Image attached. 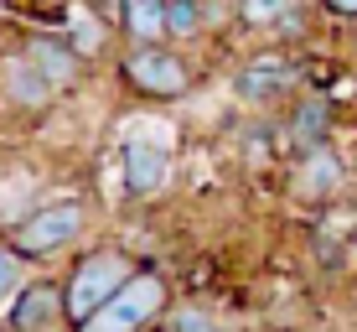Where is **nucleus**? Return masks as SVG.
Segmentation results:
<instances>
[{"instance_id": "20e7f679", "label": "nucleus", "mask_w": 357, "mask_h": 332, "mask_svg": "<svg viewBox=\"0 0 357 332\" xmlns=\"http://www.w3.org/2000/svg\"><path fill=\"white\" fill-rule=\"evenodd\" d=\"M305 89V52L285 42H254L233 68V99L254 115H280Z\"/></svg>"}, {"instance_id": "dca6fc26", "label": "nucleus", "mask_w": 357, "mask_h": 332, "mask_svg": "<svg viewBox=\"0 0 357 332\" xmlns=\"http://www.w3.org/2000/svg\"><path fill=\"white\" fill-rule=\"evenodd\" d=\"M26 260H21L16 254V244L6 239V233H0V312H6V301H10V291L21 286V280H26Z\"/></svg>"}, {"instance_id": "0eeeda50", "label": "nucleus", "mask_w": 357, "mask_h": 332, "mask_svg": "<svg viewBox=\"0 0 357 332\" xmlns=\"http://www.w3.org/2000/svg\"><path fill=\"white\" fill-rule=\"evenodd\" d=\"M176 182V156L155 135H125L119 140V198L125 203H155Z\"/></svg>"}, {"instance_id": "39448f33", "label": "nucleus", "mask_w": 357, "mask_h": 332, "mask_svg": "<svg viewBox=\"0 0 357 332\" xmlns=\"http://www.w3.org/2000/svg\"><path fill=\"white\" fill-rule=\"evenodd\" d=\"M181 291H176V280H171V270H161V260H140L125 286L98 306L93 317H83L73 332H155L161 317H166V306Z\"/></svg>"}, {"instance_id": "2eb2a0df", "label": "nucleus", "mask_w": 357, "mask_h": 332, "mask_svg": "<svg viewBox=\"0 0 357 332\" xmlns=\"http://www.w3.org/2000/svg\"><path fill=\"white\" fill-rule=\"evenodd\" d=\"M161 332H223V322H218L197 296H176L166 306V317H161Z\"/></svg>"}, {"instance_id": "f3484780", "label": "nucleus", "mask_w": 357, "mask_h": 332, "mask_svg": "<svg viewBox=\"0 0 357 332\" xmlns=\"http://www.w3.org/2000/svg\"><path fill=\"white\" fill-rule=\"evenodd\" d=\"M311 6L331 27H357V0H311Z\"/></svg>"}, {"instance_id": "1a4fd4ad", "label": "nucleus", "mask_w": 357, "mask_h": 332, "mask_svg": "<svg viewBox=\"0 0 357 332\" xmlns=\"http://www.w3.org/2000/svg\"><path fill=\"white\" fill-rule=\"evenodd\" d=\"M57 327H68L63 280L52 270H26V280L10 291L6 312H0V332H57Z\"/></svg>"}, {"instance_id": "6ab92c4d", "label": "nucleus", "mask_w": 357, "mask_h": 332, "mask_svg": "<svg viewBox=\"0 0 357 332\" xmlns=\"http://www.w3.org/2000/svg\"><path fill=\"white\" fill-rule=\"evenodd\" d=\"M155 332H161V327H155Z\"/></svg>"}, {"instance_id": "9b49d317", "label": "nucleus", "mask_w": 357, "mask_h": 332, "mask_svg": "<svg viewBox=\"0 0 357 332\" xmlns=\"http://www.w3.org/2000/svg\"><path fill=\"white\" fill-rule=\"evenodd\" d=\"M21 47H26V57L36 68H42V78L52 83L63 99H73V94L89 89V73L93 63L78 52V42H73L68 31H47V27H31L26 36H21Z\"/></svg>"}, {"instance_id": "ddd939ff", "label": "nucleus", "mask_w": 357, "mask_h": 332, "mask_svg": "<svg viewBox=\"0 0 357 332\" xmlns=\"http://www.w3.org/2000/svg\"><path fill=\"white\" fill-rule=\"evenodd\" d=\"M119 47H151V42H171L166 36V0H109Z\"/></svg>"}, {"instance_id": "f257e3e1", "label": "nucleus", "mask_w": 357, "mask_h": 332, "mask_svg": "<svg viewBox=\"0 0 357 332\" xmlns=\"http://www.w3.org/2000/svg\"><path fill=\"white\" fill-rule=\"evenodd\" d=\"M119 94H130L135 104H181L197 94V83L207 78V63L192 47L176 42H151V47H119L109 57Z\"/></svg>"}, {"instance_id": "7ed1b4c3", "label": "nucleus", "mask_w": 357, "mask_h": 332, "mask_svg": "<svg viewBox=\"0 0 357 332\" xmlns=\"http://www.w3.org/2000/svg\"><path fill=\"white\" fill-rule=\"evenodd\" d=\"M140 254L119 239H89L78 254H68L57 280H63V306H68V327H78L83 317H93L98 306L114 296L119 286L135 275Z\"/></svg>"}, {"instance_id": "a211bd4d", "label": "nucleus", "mask_w": 357, "mask_h": 332, "mask_svg": "<svg viewBox=\"0 0 357 332\" xmlns=\"http://www.w3.org/2000/svg\"><path fill=\"white\" fill-rule=\"evenodd\" d=\"M57 332H73V327H57Z\"/></svg>"}, {"instance_id": "423d86ee", "label": "nucleus", "mask_w": 357, "mask_h": 332, "mask_svg": "<svg viewBox=\"0 0 357 332\" xmlns=\"http://www.w3.org/2000/svg\"><path fill=\"white\" fill-rule=\"evenodd\" d=\"M352 192V161L337 140H321L311 151L285 156V198L305 213H321V208L342 203Z\"/></svg>"}, {"instance_id": "f8f14e48", "label": "nucleus", "mask_w": 357, "mask_h": 332, "mask_svg": "<svg viewBox=\"0 0 357 332\" xmlns=\"http://www.w3.org/2000/svg\"><path fill=\"white\" fill-rule=\"evenodd\" d=\"M68 36L78 42V52L89 63H109L119 52V31H114V16H109L98 0H78L68 6Z\"/></svg>"}, {"instance_id": "6e6552de", "label": "nucleus", "mask_w": 357, "mask_h": 332, "mask_svg": "<svg viewBox=\"0 0 357 332\" xmlns=\"http://www.w3.org/2000/svg\"><path fill=\"white\" fill-rule=\"evenodd\" d=\"M57 104H63V94L42 78V68L26 57V47L21 42L0 47V109L16 120H47Z\"/></svg>"}, {"instance_id": "f03ea898", "label": "nucleus", "mask_w": 357, "mask_h": 332, "mask_svg": "<svg viewBox=\"0 0 357 332\" xmlns=\"http://www.w3.org/2000/svg\"><path fill=\"white\" fill-rule=\"evenodd\" d=\"M0 233L16 244V254H21L31 270H52L57 260L78 254L83 244L93 239V203L78 198V192L42 198V203H31L16 224H6Z\"/></svg>"}, {"instance_id": "9d476101", "label": "nucleus", "mask_w": 357, "mask_h": 332, "mask_svg": "<svg viewBox=\"0 0 357 332\" xmlns=\"http://www.w3.org/2000/svg\"><path fill=\"white\" fill-rule=\"evenodd\" d=\"M275 140H280V156H295V151H311V145H321V140H337V99H331L326 89H301L280 109Z\"/></svg>"}, {"instance_id": "4468645a", "label": "nucleus", "mask_w": 357, "mask_h": 332, "mask_svg": "<svg viewBox=\"0 0 357 332\" xmlns=\"http://www.w3.org/2000/svg\"><path fill=\"white\" fill-rule=\"evenodd\" d=\"M311 0H233V31L238 36H275L295 10H305Z\"/></svg>"}]
</instances>
